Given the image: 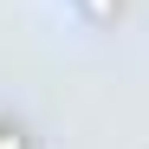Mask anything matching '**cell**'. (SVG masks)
I'll use <instances>...</instances> for the list:
<instances>
[{
  "label": "cell",
  "mask_w": 149,
  "mask_h": 149,
  "mask_svg": "<svg viewBox=\"0 0 149 149\" xmlns=\"http://www.w3.org/2000/svg\"><path fill=\"white\" fill-rule=\"evenodd\" d=\"M0 149H19V143H13V136H0Z\"/></svg>",
  "instance_id": "7a4b0ae2"
},
{
  "label": "cell",
  "mask_w": 149,
  "mask_h": 149,
  "mask_svg": "<svg viewBox=\"0 0 149 149\" xmlns=\"http://www.w3.org/2000/svg\"><path fill=\"white\" fill-rule=\"evenodd\" d=\"M84 7H91V13H110V0H84Z\"/></svg>",
  "instance_id": "6da1fadb"
}]
</instances>
